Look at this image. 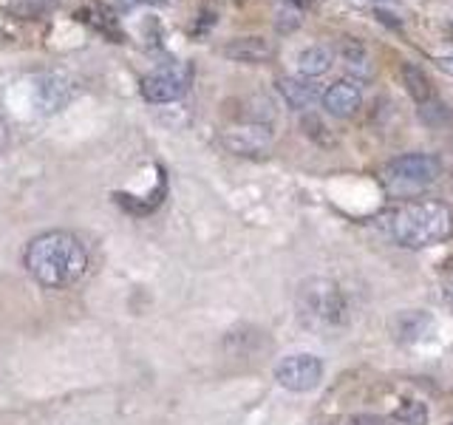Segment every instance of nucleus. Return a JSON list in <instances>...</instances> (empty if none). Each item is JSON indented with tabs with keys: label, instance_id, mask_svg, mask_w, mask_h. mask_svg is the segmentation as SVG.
<instances>
[{
	"label": "nucleus",
	"instance_id": "1",
	"mask_svg": "<svg viewBox=\"0 0 453 425\" xmlns=\"http://www.w3.org/2000/svg\"><path fill=\"white\" fill-rule=\"evenodd\" d=\"M23 267L40 287L68 290L88 269V250L68 230H46L35 236L23 250Z\"/></svg>",
	"mask_w": 453,
	"mask_h": 425
},
{
	"label": "nucleus",
	"instance_id": "2",
	"mask_svg": "<svg viewBox=\"0 0 453 425\" xmlns=\"http://www.w3.org/2000/svg\"><path fill=\"white\" fill-rule=\"evenodd\" d=\"M391 236L405 250H428L453 236V210L445 202H411L391 216Z\"/></svg>",
	"mask_w": 453,
	"mask_h": 425
},
{
	"label": "nucleus",
	"instance_id": "3",
	"mask_svg": "<svg viewBox=\"0 0 453 425\" xmlns=\"http://www.w3.org/2000/svg\"><path fill=\"white\" fill-rule=\"evenodd\" d=\"M297 318L306 329L315 332H334L349 321V301L340 283L329 278H309L297 287L295 295Z\"/></svg>",
	"mask_w": 453,
	"mask_h": 425
},
{
	"label": "nucleus",
	"instance_id": "4",
	"mask_svg": "<svg viewBox=\"0 0 453 425\" xmlns=\"http://www.w3.org/2000/svg\"><path fill=\"white\" fill-rule=\"evenodd\" d=\"M442 176V162L434 153H403L382 167L380 182L394 198H414Z\"/></svg>",
	"mask_w": 453,
	"mask_h": 425
},
{
	"label": "nucleus",
	"instance_id": "5",
	"mask_svg": "<svg viewBox=\"0 0 453 425\" xmlns=\"http://www.w3.org/2000/svg\"><path fill=\"white\" fill-rule=\"evenodd\" d=\"M190 85H193V66L179 60V63L153 68L148 77H142L139 91L145 97V103L167 105V103H179V99L190 91Z\"/></svg>",
	"mask_w": 453,
	"mask_h": 425
},
{
	"label": "nucleus",
	"instance_id": "6",
	"mask_svg": "<svg viewBox=\"0 0 453 425\" xmlns=\"http://www.w3.org/2000/svg\"><path fill=\"white\" fill-rule=\"evenodd\" d=\"M275 380L280 389L303 394L320 386L323 380V360L311 352H297V354H287L283 360H278L275 366Z\"/></svg>",
	"mask_w": 453,
	"mask_h": 425
},
{
	"label": "nucleus",
	"instance_id": "7",
	"mask_svg": "<svg viewBox=\"0 0 453 425\" xmlns=\"http://www.w3.org/2000/svg\"><path fill=\"white\" fill-rule=\"evenodd\" d=\"M221 142L226 145V151H233L238 156H261L273 145V125L244 122V125L226 128L221 134Z\"/></svg>",
	"mask_w": 453,
	"mask_h": 425
},
{
	"label": "nucleus",
	"instance_id": "8",
	"mask_svg": "<svg viewBox=\"0 0 453 425\" xmlns=\"http://www.w3.org/2000/svg\"><path fill=\"white\" fill-rule=\"evenodd\" d=\"M320 103L326 113L334 120H349L363 105V89L354 80H337L320 94Z\"/></svg>",
	"mask_w": 453,
	"mask_h": 425
},
{
	"label": "nucleus",
	"instance_id": "9",
	"mask_svg": "<svg viewBox=\"0 0 453 425\" xmlns=\"http://www.w3.org/2000/svg\"><path fill=\"white\" fill-rule=\"evenodd\" d=\"M74 97V82L65 74H42L35 82V105L42 113H54L71 103Z\"/></svg>",
	"mask_w": 453,
	"mask_h": 425
},
{
	"label": "nucleus",
	"instance_id": "10",
	"mask_svg": "<svg viewBox=\"0 0 453 425\" xmlns=\"http://www.w3.org/2000/svg\"><path fill=\"white\" fill-rule=\"evenodd\" d=\"M221 54L226 57V60H233V63L261 66V63H269L275 57V46L269 40L258 37V35H250V37H235V40H230L221 49Z\"/></svg>",
	"mask_w": 453,
	"mask_h": 425
},
{
	"label": "nucleus",
	"instance_id": "11",
	"mask_svg": "<svg viewBox=\"0 0 453 425\" xmlns=\"http://www.w3.org/2000/svg\"><path fill=\"white\" fill-rule=\"evenodd\" d=\"M77 20L85 23V26H91L96 35H103L113 42H122L125 35H122V28H119V20H117V14H113L108 6L103 4H88V6H82L77 9Z\"/></svg>",
	"mask_w": 453,
	"mask_h": 425
},
{
	"label": "nucleus",
	"instance_id": "12",
	"mask_svg": "<svg viewBox=\"0 0 453 425\" xmlns=\"http://www.w3.org/2000/svg\"><path fill=\"white\" fill-rule=\"evenodd\" d=\"M278 91L280 97L287 99V105L295 111H306L320 99L318 85L306 80V77H280L278 80Z\"/></svg>",
	"mask_w": 453,
	"mask_h": 425
},
{
	"label": "nucleus",
	"instance_id": "13",
	"mask_svg": "<svg viewBox=\"0 0 453 425\" xmlns=\"http://www.w3.org/2000/svg\"><path fill=\"white\" fill-rule=\"evenodd\" d=\"M332 63H334V51L329 46H323V42H315V46H309L297 54V71H301V77L306 80L323 77L326 71L332 68Z\"/></svg>",
	"mask_w": 453,
	"mask_h": 425
},
{
	"label": "nucleus",
	"instance_id": "14",
	"mask_svg": "<svg viewBox=\"0 0 453 425\" xmlns=\"http://www.w3.org/2000/svg\"><path fill=\"white\" fill-rule=\"evenodd\" d=\"M400 77H403V82H405L408 97L414 99L417 105L428 103L431 97H436V91H434V85H431L428 74H425V71H422L417 63H403V66H400Z\"/></svg>",
	"mask_w": 453,
	"mask_h": 425
},
{
	"label": "nucleus",
	"instance_id": "15",
	"mask_svg": "<svg viewBox=\"0 0 453 425\" xmlns=\"http://www.w3.org/2000/svg\"><path fill=\"white\" fill-rule=\"evenodd\" d=\"M431 332H434V321L425 312H403L400 321H396V337L403 344H417V340H425Z\"/></svg>",
	"mask_w": 453,
	"mask_h": 425
},
{
	"label": "nucleus",
	"instance_id": "16",
	"mask_svg": "<svg viewBox=\"0 0 453 425\" xmlns=\"http://www.w3.org/2000/svg\"><path fill=\"white\" fill-rule=\"evenodd\" d=\"M340 57H343V63H346V71L351 77H357V80H368L374 74V63H372V57H368L365 46H360V42H354L349 40L343 51H340ZM354 80V82H357Z\"/></svg>",
	"mask_w": 453,
	"mask_h": 425
},
{
	"label": "nucleus",
	"instance_id": "17",
	"mask_svg": "<svg viewBox=\"0 0 453 425\" xmlns=\"http://www.w3.org/2000/svg\"><path fill=\"white\" fill-rule=\"evenodd\" d=\"M417 113H419V120H422V125H428V128H442V125H448L450 122V108H448V103L442 97H431L428 103H422V105H417Z\"/></svg>",
	"mask_w": 453,
	"mask_h": 425
},
{
	"label": "nucleus",
	"instance_id": "18",
	"mask_svg": "<svg viewBox=\"0 0 453 425\" xmlns=\"http://www.w3.org/2000/svg\"><path fill=\"white\" fill-rule=\"evenodd\" d=\"M425 420H428V411L417 400H403V406L394 411V422L400 425H425Z\"/></svg>",
	"mask_w": 453,
	"mask_h": 425
},
{
	"label": "nucleus",
	"instance_id": "19",
	"mask_svg": "<svg viewBox=\"0 0 453 425\" xmlns=\"http://www.w3.org/2000/svg\"><path fill=\"white\" fill-rule=\"evenodd\" d=\"M301 12L297 9H283V12H278V18H275V28L280 35H292L295 28H301Z\"/></svg>",
	"mask_w": 453,
	"mask_h": 425
},
{
	"label": "nucleus",
	"instance_id": "20",
	"mask_svg": "<svg viewBox=\"0 0 453 425\" xmlns=\"http://www.w3.org/2000/svg\"><path fill=\"white\" fill-rule=\"evenodd\" d=\"M60 0H20L18 4V12L26 14V18H37V14H46L51 12Z\"/></svg>",
	"mask_w": 453,
	"mask_h": 425
},
{
	"label": "nucleus",
	"instance_id": "21",
	"mask_svg": "<svg viewBox=\"0 0 453 425\" xmlns=\"http://www.w3.org/2000/svg\"><path fill=\"white\" fill-rule=\"evenodd\" d=\"M351 425H400L394 420H386V417H377V414H357L351 420Z\"/></svg>",
	"mask_w": 453,
	"mask_h": 425
},
{
	"label": "nucleus",
	"instance_id": "22",
	"mask_svg": "<svg viewBox=\"0 0 453 425\" xmlns=\"http://www.w3.org/2000/svg\"><path fill=\"white\" fill-rule=\"evenodd\" d=\"M122 6H127V9H134V6H165L167 0H119Z\"/></svg>",
	"mask_w": 453,
	"mask_h": 425
},
{
	"label": "nucleus",
	"instance_id": "23",
	"mask_svg": "<svg viewBox=\"0 0 453 425\" xmlns=\"http://www.w3.org/2000/svg\"><path fill=\"white\" fill-rule=\"evenodd\" d=\"M6 145H9V128H6L4 117H0V153L6 151Z\"/></svg>",
	"mask_w": 453,
	"mask_h": 425
},
{
	"label": "nucleus",
	"instance_id": "24",
	"mask_svg": "<svg viewBox=\"0 0 453 425\" xmlns=\"http://www.w3.org/2000/svg\"><path fill=\"white\" fill-rule=\"evenodd\" d=\"M445 304H448V306L453 309V281H450L448 287H445Z\"/></svg>",
	"mask_w": 453,
	"mask_h": 425
},
{
	"label": "nucleus",
	"instance_id": "25",
	"mask_svg": "<svg viewBox=\"0 0 453 425\" xmlns=\"http://www.w3.org/2000/svg\"><path fill=\"white\" fill-rule=\"evenodd\" d=\"M287 4H292V6H295V4H297V6H306V4H311V0H287Z\"/></svg>",
	"mask_w": 453,
	"mask_h": 425
},
{
	"label": "nucleus",
	"instance_id": "26",
	"mask_svg": "<svg viewBox=\"0 0 453 425\" xmlns=\"http://www.w3.org/2000/svg\"><path fill=\"white\" fill-rule=\"evenodd\" d=\"M442 68H445V71H450V74H453V60H445V63H442Z\"/></svg>",
	"mask_w": 453,
	"mask_h": 425
}]
</instances>
